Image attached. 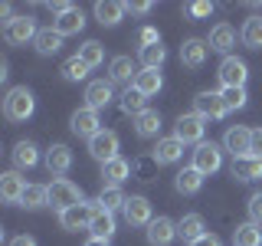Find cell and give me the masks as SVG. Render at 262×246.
<instances>
[{"label": "cell", "mask_w": 262, "mask_h": 246, "mask_svg": "<svg viewBox=\"0 0 262 246\" xmlns=\"http://www.w3.org/2000/svg\"><path fill=\"white\" fill-rule=\"evenodd\" d=\"M138 56H141V66H144V69H161L164 59H167V49L158 43V46H144V49H138Z\"/></svg>", "instance_id": "8d00e7d4"}, {"label": "cell", "mask_w": 262, "mask_h": 246, "mask_svg": "<svg viewBox=\"0 0 262 246\" xmlns=\"http://www.w3.org/2000/svg\"><path fill=\"white\" fill-rule=\"evenodd\" d=\"M125 220L131 227H147L151 223V200L147 197H128V203H125Z\"/></svg>", "instance_id": "ac0fdd59"}, {"label": "cell", "mask_w": 262, "mask_h": 246, "mask_svg": "<svg viewBox=\"0 0 262 246\" xmlns=\"http://www.w3.org/2000/svg\"><path fill=\"white\" fill-rule=\"evenodd\" d=\"M76 56L89 66V69H98V66L105 63V46L98 43V39H85V43L79 46V53H76Z\"/></svg>", "instance_id": "83f0119b"}, {"label": "cell", "mask_w": 262, "mask_h": 246, "mask_svg": "<svg viewBox=\"0 0 262 246\" xmlns=\"http://www.w3.org/2000/svg\"><path fill=\"white\" fill-rule=\"evenodd\" d=\"M154 168H158V161H154V158H144V161L135 164V171H138V177H141V180H151L154 177Z\"/></svg>", "instance_id": "7bdbcfd3"}, {"label": "cell", "mask_w": 262, "mask_h": 246, "mask_svg": "<svg viewBox=\"0 0 262 246\" xmlns=\"http://www.w3.org/2000/svg\"><path fill=\"white\" fill-rule=\"evenodd\" d=\"M161 43V36H158V30H154V27H144L141 33H138V46H158Z\"/></svg>", "instance_id": "b9f144b4"}, {"label": "cell", "mask_w": 262, "mask_h": 246, "mask_svg": "<svg viewBox=\"0 0 262 246\" xmlns=\"http://www.w3.org/2000/svg\"><path fill=\"white\" fill-rule=\"evenodd\" d=\"M213 13V4L207 0H196V4H187V16H193V20H203V16Z\"/></svg>", "instance_id": "60d3db41"}, {"label": "cell", "mask_w": 262, "mask_h": 246, "mask_svg": "<svg viewBox=\"0 0 262 246\" xmlns=\"http://www.w3.org/2000/svg\"><path fill=\"white\" fill-rule=\"evenodd\" d=\"M210 49H216V53H223V56H229V49L236 46V30L229 27V23H216V27L210 30Z\"/></svg>", "instance_id": "44dd1931"}, {"label": "cell", "mask_w": 262, "mask_h": 246, "mask_svg": "<svg viewBox=\"0 0 262 246\" xmlns=\"http://www.w3.org/2000/svg\"><path fill=\"white\" fill-rule=\"evenodd\" d=\"M223 148L233 154V158H243V154H249V148H252V128H243V125L226 128Z\"/></svg>", "instance_id": "9c48e42d"}, {"label": "cell", "mask_w": 262, "mask_h": 246, "mask_svg": "<svg viewBox=\"0 0 262 246\" xmlns=\"http://www.w3.org/2000/svg\"><path fill=\"white\" fill-rule=\"evenodd\" d=\"M174 187H177V194H187V197H190V194H196V191L203 187V174H200L196 168H184V171L177 174Z\"/></svg>", "instance_id": "f546056e"}, {"label": "cell", "mask_w": 262, "mask_h": 246, "mask_svg": "<svg viewBox=\"0 0 262 246\" xmlns=\"http://www.w3.org/2000/svg\"><path fill=\"white\" fill-rule=\"evenodd\" d=\"M233 246H262V230L259 223H243V227H236L233 230Z\"/></svg>", "instance_id": "1f68e13d"}, {"label": "cell", "mask_w": 262, "mask_h": 246, "mask_svg": "<svg viewBox=\"0 0 262 246\" xmlns=\"http://www.w3.org/2000/svg\"><path fill=\"white\" fill-rule=\"evenodd\" d=\"M203 131H207V118H200L196 112H190V115H180V118H177L174 138H180L184 145H200Z\"/></svg>", "instance_id": "8992f818"}, {"label": "cell", "mask_w": 262, "mask_h": 246, "mask_svg": "<svg viewBox=\"0 0 262 246\" xmlns=\"http://www.w3.org/2000/svg\"><path fill=\"white\" fill-rule=\"evenodd\" d=\"M220 82H223V89H246V79H249V66L243 59H236V56H223V63H220L216 69Z\"/></svg>", "instance_id": "5b68a950"}, {"label": "cell", "mask_w": 262, "mask_h": 246, "mask_svg": "<svg viewBox=\"0 0 262 246\" xmlns=\"http://www.w3.org/2000/svg\"><path fill=\"white\" fill-rule=\"evenodd\" d=\"M76 203H85L82 200V191L72 180H66V177H56L53 184H49V207H56V210H69V207H76Z\"/></svg>", "instance_id": "7a4b0ae2"}, {"label": "cell", "mask_w": 262, "mask_h": 246, "mask_svg": "<svg viewBox=\"0 0 262 246\" xmlns=\"http://www.w3.org/2000/svg\"><path fill=\"white\" fill-rule=\"evenodd\" d=\"M220 95H223V105H226V112H236V109H243V105H246V98H249V95H246V89H223Z\"/></svg>", "instance_id": "ab89813d"}, {"label": "cell", "mask_w": 262, "mask_h": 246, "mask_svg": "<svg viewBox=\"0 0 262 246\" xmlns=\"http://www.w3.org/2000/svg\"><path fill=\"white\" fill-rule=\"evenodd\" d=\"M89 154H92L95 161H102V164L115 161V158H118V135L102 128L95 138H89Z\"/></svg>", "instance_id": "52a82bcc"}, {"label": "cell", "mask_w": 262, "mask_h": 246, "mask_svg": "<svg viewBox=\"0 0 262 246\" xmlns=\"http://www.w3.org/2000/svg\"><path fill=\"white\" fill-rule=\"evenodd\" d=\"M135 131H138V138H154L161 131V115L154 112V109H144L135 118Z\"/></svg>", "instance_id": "f1b7e54d"}, {"label": "cell", "mask_w": 262, "mask_h": 246, "mask_svg": "<svg viewBox=\"0 0 262 246\" xmlns=\"http://www.w3.org/2000/svg\"><path fill=\"white\" fill-rule=\"evenodd\" d=\"M135 63H131V56H115V59L108 63V82L115 86V82H118V86H135Z\"/></svg>", "instance_id": "d6986e66"}, {"label": "cell", "mask_w": 262, "mask_h": 246, "mask_svg": "<svg viewBox=\"0 0 262 246\" xmlns=\"http://www.w3.org/2000/svg\"><path fill=\"white\" fill-rule=\"evenodd\" d=\"M121 112H128V115H141L144 112V95L138 92V89H125V92H121Z\"/></svg>", "instance_id": "74e56055"}, {"label": "cell", "mask_w": 262, "mask_h": 246, "mask_svg": "<svg viewBox=\"0 0 262 246\" xmlns=\"http://www.w3.org/2000/svg\"><path fill=\"white\" fill-rule=\"evenodd\" d=\"M174 236H177V223L170 217H154L147 223V243L151 246H167Z\"/></svg>", "instance_id": "4fadbf2b"}, {"label": "cell", "mask_w": 262, "mask_h": 246, "mask_svg": "<svg viewBox=\"0 0 262 246\" xmlns=\"http://www.w3.org/2000/svg\"><path fill=\"white\" fill-rule=\"evenodd\" d=\"M131 174V164L125 158H115L108 164H102V180H105V187H121V180H128Z\"/></svg>", "instance_id": "603a6c76"}, {"label": "cell", "mask_w": 262, "mask_h": 246, "mask_svg": "<svg viewBox=\"0 0 262 246\" xmlns=\"http://www.w3.org/2000/svg\"><path fill=\"white\" fill-rule=\"evenodd\" d=\"M23 207L27 210H39V207H46L49 203V187H43V184H30L27 191H23Z\"/></svg>", "instance_id": "d590c367"}, {"label": "cell", "mask_w": 262, "mask_h": 246, "mask_svg": "<svg viewBox=\"0 0 262 246\" xmlns=\"http://www.w3.org/2000/svg\"><path fill=\"white\" fill-rule=\"evenodd\" d=\"M39 161V151H36V145H33V141H16L13 145V164H16V168H33V164H36Z\"/></svg>", "instance_id": "836d02e7"}, {"label": "cell", "mask_w": 262, "mask_h": 246, "mask_svg": "<svg viewBox=\"0 0 262 246\" xmlns=\"http://www.w3.org/2000/svg\"><path fill=\"white\" fill-rule=\"evenodd\" d=\"M229 174H233L236 180H259L262 177V158H256V154L233 158V164H229Z\"/></svg>", "instance_id": "9a60e30c"}, {"label": "cell", "mask_w": 262, "mask_h": 246, "mask_svg": "<svg viewBox=\"0 0 262 246\" xmlns=\"http://www.w3.org/2000/svg\"><path fill=\"white\" fill-rule=\"evenodd\" d=\"M36 23H33V16H13V20L4 23V39L10 46H27L36 39Z\"/></svg>", "instance_id": "277c9868"}, {"label": "cell", "mask_w": 262, "mask_h": 246, "mask_svg": "<svg viewBox=\"0 0 262 246\" xmlns=\"http://www.w3.org/2000/svg\"><path fill=\"white\" fill-rule=\"evenodd\" d=\"M82 27H85V13H82L79 7H69V10H62L53 20V30L59 33V36H76V33H82Z\"/></svg>", "instance_id": "5bb4252c"}, {"label": "cell", "mask_w": 262, "mask_h": 246, "mask_svg": "<svg viewBox=\"0 0 262 246\" xmlns=\"http://www.w3.org/2000/svg\"><path fill=\"white\" fill-rule=\"evenodd\" d=\"M239 39L249 49H262V16H249L239 30Z\"/></svg>", "instance_id": "d6a6232c"}, {"label": "cell", "mask_w": 262, "mask_h": 246, "mask_svg": "<svg viewBox=\"0 0 262 246\" xmlns=\"http://www.w3.org/2000/svg\"><path fill=\"white\" fill-rule=\"evenodd\" d=\"M249 220L252 223H262V191L249 197Z\"/></svg>", "instance_id": "ee69618b"}, {"label": "cell", "mask_w": 262, "mask_h": 246, "mask_svg": "<svg viewBox=\"0 0 262 246\" xmlns=\"http://www.w3.org/2000/svg\"><path fill=\"white\" fill-rule=\"evenodd\" d=\"M249 154L262 158V128H252V148H249Z\"/></svg>", "instance_id": "bcb514c9"}, {"label": "cell", "mask_w": 262, "mask_h": 246, "mask_svg": "<svg viewBox=\"0 0 262 246\" xmlns=\"http://www.w3.org/2000/svg\"><path fill=\"white\" fill-rule=\"evenodd\" d=\"M190 246H220V240H216V236H213V233H203L200 240H193Z\"/></svg>", "instance_id": "7dc6e473"}, {"label": "cell", "mask_w": 262, "mask_h": 246, "mask_svg": "<svg viewBox=\"0 0 262 246\" xmlns=\"http://www.w3.org/2000/svg\"><path fill=\"white\" fill-rule=\"evenodd\" d=\"M151 158L158 164H174V161L184 158V141H180V138H161Z\"/></svg>", "instance_id": "7402d4cb"}, {"label": "cell", "mask_w": 262, "mask_h": 246, "mask_svg": "<svg viewBox=\"0 0 262 246\" xmlns=\"http://www.w3.org/2000/svg\"><path fill=\"white\" fill-rule=\"evenodd\" d=\"M33 109H36V98H33V92L27 86H13L4 98V115L10 121H27L33 115Z\"/></svg>", "instance_id": "6da1fadb"}, {"label": "cell", "mask_w": 262, "mask_h": 246, "mask_svg": "<svg viewBox=\"0 0 262 246\" xmlns=\"http://www.w3.org/2000/svg\"><path fill=\"white\" fill-rule=\"evenodd\" d=\"M33 46H36V53H39V56H53V53H59L62 36H59V33H56L53 27H49V30H39V33H36V39H33Z\"/></svg>", "instance_id": "4dcf8cb0"}, {"label": "cell", "mask_w": 262, "mask_h": 246, "mask_svg": "<svg viewBox=\"0 0 262 246\" xmlns=\"http://www.w3.org/2000/svg\"><path fill=\"white\" fill-rule=\"evenodd\" d=\"M98 207L102 210H108V213H115V210H125V203H128V197L121 194V187H102V194H98Z\"/></svg>", "instance_id": "e575fe53"}, {"label": "cell", "mask_w": 262, "mask_h": 246, "mask_svg": "<svg viewBox=\"0 0 262 246\" xmlns=\"http://www.w3.org/2000/svg\"><path fill=\"white\" fill-rule=\"evenodd\" d=\"M27 187L30 184L20 177V171H7V174H0V197H4L7 203H20Z\"/></svg>", "instance_id": "e0dca14e"}, {"label": "cell", "mask_w": 262, "mask_h": 246, "mask_svg": "<svg viewBox=\"0 0 262 246\" xmlns=\"http://www.w3.org/2000/svg\"><path fill=\"white\" fill-rule=\"evenodd\" d=\"M85 246H108V240H95V236H89Z\"/></svg>", "instance_id": "681fc988"}, {"label": "cell", "mask_w": 262, "mask_h": 246, "mask_svg": "<svg viewBox=\"0 0 262 246\" xmlns=\"http://www.w3.org/2000/svg\"><path fill=\"white\" fill-rule=\"evenodd\" d=\"M89 233H92L95 240H108V236L115 233V217L108 210L95 207V217H92V223H89Z\"/></svg>", "instance_id": "4316f807"}, {"label": "cell", "mask_w": 262, "mask_h": 246, "mask_svg": "<svg viewBox=\"0 0 262 246\" xmlns=\"http://www.w3.org/2000/svg\"><path fill=\"white\" fill-rule=\"evenodd\" d=\"M115 98V92H112V82L108 79H95V82H89L85 86V109H105Z\"/></svg>", "instance_id": "2e32d148"}, {"label": "cell", "mask_w": 262, "mask_h": 246, "mask_svg": "<svg viewBox=\"0 0 262 246\" xmlns=\"http://www.w3.org/2000/svg\"><path fill=\"white\" fill-rule=\"evenodd\" d=\"M72 168V151H69V145H53L46 151V171L49 174H66V171Z\"/></svg>", "instance_id": "ffe728a7"}, {"label": "cell", "mask_w": 262, "mask_h": 246, "mask_svg": "<svg viewBox=\"0 0 262 246\" xmlns=\"http://www.w3.org/2000/svg\"><path fill=\"white\" fill-rule=\"evenodd\" d=\"M92 217H95L92 203H76V207H69V210L59 213V227L62 230H89Z\"/></svg>", "instance_id": "30bf717a"}, {"label": "cell", "mask_w": 262, "mask_h": 246, "mask_svg": "<svg viewBox=\"0 0 262 246\" xmlns=\"http://www.w3.org/2000/svg\"><path fill=\"white\" fill-rule=\"evenodd\" d=\"M193 109H196L200 118H207V121H216V118L226 115V105H223V95L220 92H200L193 98Z\"/></svg>", "instance_id": "8fae6325"}, {"label": "cell", "mask_w": 262, "mask_h": 246, "mask_svg": "<svg viewBox=\"0 0 262 246\" xmlns=\"http://www.w3.org/2000/svg\"><path fill=\"white\" fill-rule=\"evenodd\" d=\"M10 246H36V240L23 233V236H13V240H10Z\"/></svg>", "instance_id": "c3c4849f"}, {"label": "cell", "mask_w": 262, "mask_h": 246, "mask_svg": "<svg viewBox=\"0 0 262 246\" xmlns=\"http://www.w3.org/2000/svg\"><path fill=\"white\" fill-rule=\"evenodd\" d=\"M69 128L76 131L79 138H95L102 131V121H98V112L95 109H76L69 118Z\"/></svg>", "instance_id": "ba28073f"}, {"label": "cell", "mask_w": 262, "mask_h": 246, "mask_svg": "<svg viewBox=\"0 0 262 246\" xmlns=\"http://www.w3.org/2000/svg\"><path fill=\"white\" fill-rule=\"evenodd\" d=\"M125 10H131V13H151L154 4H151V0H135V4H125Z\"/></svg>", "instance_id": "f6af8a7d"}, {"label": "cell", "mask_w": 262, "mask_h": 246, "mask_svg": "<svg viewBox=\"0 0 262 246\" xmlns=\"http://www.w3.org/2000/svg\"><path fill=\"white\" fill-rule=\"evenodd\" d=\"M121 16H125V4H115V0L95 4V20L102 23V27H118Z\"/></svg>", "instance_id": "d4e9b609"}, {"label": "cell", "mask_w": 262, "mask_h": 246, "mask_svg": "<svg viewBox=\"0 0 262 246\" xmlns=\"http://www.w3.org/2000/svg\"><path fill=\"white\" fill-rule=\"evenodd\" d=\"M207 53H210V43L207 39H184V46H180V63L187 66V69H200L203 63H207Z\"/></svg>", "instance_id": "7c38bea8"}, {"label": "cell", "mask_w": 262, "mask_h": 246, "mask_svg": "<svg viewBox=\"0 0 262 246\" xmlns=\"http://www.w3.org/2000/svg\"><path fill=\"white\" fill-rule=\"evenodd\" d=\"M203 233H207V230H203V217H200V213H187V217L177 220V236H184L187 243L200 240Z\"/></svg>", "instance_id": "484cf974"}, {"label": "cell", "mask_w": 262, "mask_h": 246, "mask_svg": "<svg viewBox=\"0 0 262 246\" xmlns=\"http://www.w3.org/2000/svg\"><path fill=\"white\" fill-rule=\"evenodd\" d=\"M161 86H164L161 69H141V72L135 76V86H131V89H138V92L147 98V95H158V92H161Z\"/></svg>", "instance_id": "cb8c5ba5"}, {"label": "cell", "mask_w": 262, "mask_h": 246, "mask_svg": "<svg viewBox=\"0 0 262 246\" xmlns=\"http://www.w3.org/2000/svg\"><path fill=\"white\" fill-rule=\"evenodd\" d=\"M190 168H196L203 177L216 174V171L223 168V148L213 145V141H200V145H196V151H193V164H190Z\"/></svg>", "instance_id": "3957f363"}, {"label": "cell", "mask_w": 262, "mask_h": 246, "mask_svg": "<svg viewBox=\"0 0 262 246\" xmlns=\"http://www.w3.org/2000/svg\"><path fill=\"white\" fill-rule=\"evenodd\" d=\"M89 76V66L79 59V56H69V59L62 63V79H69V82H82Z\"/></svg>", "instance_id": "f35d334b"}]
</instances>
